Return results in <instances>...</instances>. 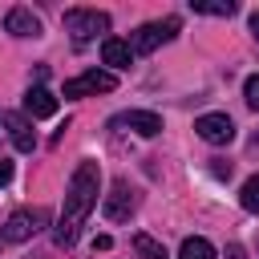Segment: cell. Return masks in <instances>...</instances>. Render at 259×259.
<instances>
[{"label": "cell", "instance_id": "cell-1", "mask_svg": "<svg viewBox=\"0 0 259 259\" xmlns=\"http://www.w3.org/2000/svg\"><path fill=\"white\" fill-rule=\"evenodd\" d=\"M97 194H101V166L85 158V162L73 170L69 190H65V206H61V219H57V231H53L57 247H73V243H77L89 210L97 206Z\"/></svg>", "mask_w": 259, "mask_h": 259}, {"label": "cell", "instance_id": "cell-2", "mask_svg": "<svg viewBox=\"0 0 259 259\" xmlns=\"http://www.w3.org/2000/svg\"><path fill=\"white\" fill-rule=\"evenodd\" d=\"M65 32H69L77 45H85V40L109 32V12H97V8H69V12H65Z\"/></svg>", "mask_w": 259, "mask_h": 259}, {"label": "cell", "instance_id": "cell-3", "mask_svg": "<svg viewBox=\"0 0 259 259\" xmlns=\"http://www.w3.org/2000/svg\"><path fill=\"white\" fill-rule=\"evenodd\" d=\"M117 89V77L109 69H85L81 77L65 81V97H89V93H113Z\"/></svg>", "mask_w": 259, "mask_h": 259}, {"label": "cell", "instance_id": "cell-4", "mask_svg": "<svg viewBox=\"0 0 259 259\" xmlns=\"http://www.w3.org/2000/svg\"><path fill=\"white\" fill-rule=\"evenodd\" d=\"M134 206H138V190H134V186H130L125 178H117V182L109 186L105 202H101L105 219H109V223H125V219L134 214Z\"/></svg>", "mask_w": 259, "mask_h": 259}, {"label": "cell", "instance_id": "cell-5", "mask_svg": "<svg viewBox=\"0 0 259 259\" xmlns=\"http://www.w3.org/2000/svg\"><path fill=\"white\" fill-rule=\"evenodd\" d=\"M174 32H178V20L174 16H166V20H150V24H142L138 32H134V53H154L158 45H166V40H174Z\"/></svg>", "mask_w": 259, "mask_h": 259}, {"label": "cell", "instance_id": "cell-6", "mask_svg": "<svg viewBox=\"0 0 259 259\" xmlns=\"http://www.w3.org/2000/svg\"><path fill=\"white\" fill-rule=\"evenodd\" d=\"M45 210H16V214H8V223L0 227V239L4 243H24V239H32L40 227H45Z\"/></svg>", "mask_w": 259, "mask_h": 259}, {"label": "cell", "instance_id": "cell-7", "mask_svg": "<svg viewBox=\"0 0 259 259\" xmlns=\"http://www.w3.org/2000/svg\"><path fill=\"white\" fill-rule=\"evenodd\" d=\"M194 134H198L202 142H210V146H227V142L235 138V121H231L227 113H202V117L194 121Z\"/></svg>", "mask_w": 259, "mask_h": 259}, {"label": "cell", "instance_id": "cell-8", "mask_svg": "<svg viewBox=\"0 0 259 259\" xmlns=\"http://www.w3.org/2000/svg\"><path fill=\"white\" fill-rule=\"evenodd\" d=\"M113 125H130V130H134V134H142V138L162 134V117H158V113H150V109H130V113L113 117Z\"/></svg>", "mask_w": 259, "mask_h": 259}, {"label": "cell", "instance_id": "cell-9", "mask_svg": "<svg viewBox=\"0 0 259 259\" xmlns=\"http://www.w3.org/2000/svg\"><path fill=\"white\" fill-rule=\"evenodd\" d=\"M4 125H8L12 146H16L20 154H32V150H36V130H32L28 117H20V113H4Z\"/></svg>", "mask_w": 259, "mask_h": 259}, {"label": "cell", "instance_id": "cell-10", "mask_svg": "<svg viewBox=\"0 0 259 259\" xmlns=\"http://www.w3.org/2000/svg\"><path fill=\"white\" fill-rule=\"evenodd\" d=\"M101 61H105L109 69H130V65H134V49H130V40L105 36V40H101Z\"/></svg>", "mask_w": 259, "mask_h": 259}, {"label": "cell", "instance_id": "cell-11", "mask_svg": "<svg viewBox=\"0 0 259 259\" xmlns=\"http://www.w3.org/2000/svg\"><path fill=\"white\" fill-rule=\"evenodd\" d=\"M24 113H28V117H53V113H57V97H53L45 85H32V89L24 93Z\"/></svg>", "mask_w": 259, "mask_h": 259}, {"label": "cell", "instance_id": "cell-12", "mask_svg": "<svg viewBox=\"0 0 259 259\" xmlns=\"http://www.w3.org/2000/svg\"><path fill=\"white\" fill-rule=\"evenodd\" d=\"M4 32H12V36H40V20L28 8H12L4 16Z\"/></svg>", "mask_w": 259, "mask_h": 259}, {"label": "cell", "instance_id": "cell-13", "mask_svg": "<svg viewBox=\"0 0 259 259\" xmlns=\"http://www.w3.org/2000/svg\"><path fill=\"white\" fill-rule=\"evenodd\" d=\"M178 259H214V247H210V239H202V235H190V239H182V247H178Z\"/></svg>", "mask_w": 259, "mask_h": 259}, {"label": "cell", "instance_id": "cell-14", "mask_svg": "<svg viewBox=\"0 0 259 259\" xmlns=\"http://www.w3.org/2000/svg\"><path fill=\"white\" fill-rule=\"evenodd\" d=\"M190 12H202V16H235V0H190Z\"/></svg>", "mask_w": 259, "mask_h": 259}, {"label": "cell", "instance_id": "cell-15", "mask_svg": "<svg viewBox=\"0 0 259 259\" xmlns=\"http://www.w3.org/2000/svg\"><path fill=\"white\" fill-rule=\"evenodd\" d=\"M134 251H138V259H170L154 235H134Z\"/></svg>", "mask_w": 259, "mask_h": 259}, {"label": "cell", "instance_id": "cell-16", "mask_svg": "<svg viewBox=\"0 0 259 259\" xmlns=\"http://www.w3.org/2000/svg\"><path fill=\"white\" fill-rule=\"evenodd\" d=\"M239 206H243L247 214H259V174H251V178L243 182V190H239Z\"/></svg>", "mask_w": 259, "mask_h": 259}, {"label": "cell", "instance_id": "cell-17", "mask_svg": "<svg viewBox=\"0 0 259 259\" xmlns=\"http://www.w3.org/2000/svg\"><path fill=\"white\" fill-rule=\"evenodd\" d=\"M243 97H247V105H251V109H259V73H255V77H247Z\"/></svg>", "mask_w": 259, "mask_h": 259}, {"label": "cell", "instance_id": "cell-18", "mask_svg": "<svg viewBox=\"0 0 259 259\" xmlns=\"http://www.w3.org/2000/svg\"><path fill=\"white\" fill-rule=\"evenodd\" d=\"M210 170H214V178H231V162H219V158H214Z\"/></svg>", "mask_w": 259, "mask_h": 259}, {"label": "cell", "instance_id": "cell-19", "mask_svg": "<svg viewBox=\"0 0 259 259\" xmlns=\"http://www.w3.org/2000/svg\"><path fill=\"white\" fill-rule=\"evenodd\" d=\"M4 182H12V162H8V158H0V186H4Z\"/></svg>", "mask_w": 259, "mask_h": 259}, {"label": "cell", "instance_id": "cell-20", "mask_svg": "<svg viewBox=\"0 0 259 259\" xmlns=\"http://www.w3.org/2000/svg\"><path fill=\"white\" fill-rule=\"evenodd\" d=\"M109 247H113L109 235H97V239H93V251H109Z\"/></svg>", "mask_w": 259, "mask_h": 259}, {"label": "cell", "instance_id": "cell-21", "mask_svg": "<svg viewBox=\"0 0 259 259\" xmlns=\"http://www.w3.org/2000/svg\"><path fill=\"white\" fill-rule=\"evenodd\" d=\"M227 259H243V247H239V243H231V247H227Z\"/></svg>", "mask_w": 259, "mask_h": 259}, {"label": "cell", "instance_id": "cell-22", "mask_svg": "<svg viewBox=\"0 0 259 259\" xmlns=\"http://www.w3.org/2000/svg\"><path fill=\"white\" fill-rule=\"evenodd\" d=\"M247 24H251V36L259 40V12H251V20H247Z\"/></svg>", "mask_w": 259, "mask_h": 259}]
</instances>
